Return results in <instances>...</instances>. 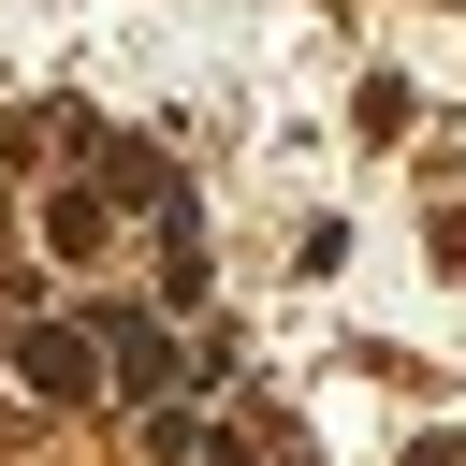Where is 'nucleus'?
I'll list each match as a JSON object with an SVG mask.
<instances>
[{"label":"nucleus","mask_w":466,"mask_h":466,"mask_svg":"<svg viewBox=\"0 0 466 466\" xmlns=\"http://www.w3.org/2000/svg\"><path fill=\"white\" fill-rule=\"evenodd\" d=\"M102 350H116V393H175V379H218V350H175L160 320H102Z\"/></svg>","instance_id":"1"},{"label":"nucleus","mask_w":466,"mask_h":466,"mask_svg":"<svg viewBox=\"0 0 466 466\" xmlns=\"http://www.w3.org/2000/svg\"><path fill=\"white\" fill-rule=\"evenodd\" d=\"M15 379H29V393H102V364H87L73 320H29V335H15Z\"/></svg>","instance_id":"2"},{"label":"nucleus","mask_w":466,"mask_h":466,"mask_svg":"<svg viewBox=\"0 0 466 466\" xmlns=\"http://www.w3.org/2000/svg\"><path fill=\"white\" fill-rule=\"evenodd\" d=\"M44 248H58V262H87V248H102V204H87V189H58V204H44Z\"/></svg>","instance_id":"3"}]
</instances>
